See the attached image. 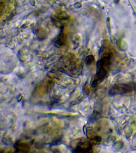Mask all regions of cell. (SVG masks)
Here are the masks:
<instances>
[{"mask_svg":"<svg viewBox=\"0 0 136 153\" xmlns=\"http://www.w3.org/2000/svg\"><path fill=\"white\" fill-rule=\"evenodd\" d=\"M94 61H95V58L94 56L92 55H89V56H87L86 58V64L88 65H90L92 63H94Z\"/></svg>","mask_w":136,"mask_h":153,"instance_id":"cell-3","label":"cell"},{"mask_svg":"<svg viewBox=\"0 0 136 153\" xmlns=\"http://www.w3.org/2000/svg\"><path fill=\"white\" fill-rule=\"evenodd\" d=\"M111 56H104L100 59L97 63V71L92 83V86L96 87L107 77L111 65Z\"/></svg>","mask_w":136,"mask_h":153,"instance_id":"cell-1","label":"cell"},{"mask_svg":"<svg viewBox=\"0 0 136 153\" xmlns=\"http://www.w3.org/2000/svg\"><path fill=\"white\" fill-rule=\"evenodd\" d=\"M63 29L64 27H62L61 28L60 33L54 39V45L58 48H60L62 45H64L66 42V38L63 33Z\"/></svg>","mask_w":136,"mask_h":153,"instance_id":"cell-2","label":"cell"}]
</instances>
